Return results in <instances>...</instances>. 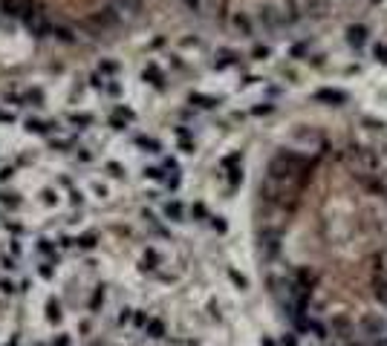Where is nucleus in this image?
<instances>
[{
  "label": "nucleus",
  "mask_w": 387,
  "mask_h": 346,
  "mask_svg": "<svg viewBox=\"0 0 387 346\" xmlns=\"http://www.w3.org/2000/svg\"><path fill=\"white\" fill-rule=\"evenodd\" d=\"M67 127H72L75 133H84V130L96 127V115H93L90 110H72V113H70V121H67Z\"/></svg>",
  "instance_id": "39448f33"
},
{
  "label": "nucleus",
  "mask_w": 387,
  "mask_h": 346,
  "mask_svg": "<svg viewBox=\"0 0 387 346\" xmlns=\"http://www.w3.org/2000/svg\"><path fill=\"white\" fill-rule=\"evenodd\" d=\"M35 251L44 257H61V237H38L35 240Z\"/></svg>",
  "instance_id": "0eeeda50"
},
{
  "label": "nucleus",
  "mask_w": 387,
  "mask_h": 346,
  "mask_svg": "<svg viewBox=\"0 0 387 346\" xmlns=\"http://www.w3.org/2000/svg\"><path fill=\"white\" fill-rule=\"evenodd\" d=\"M18 115H15V107L9 104H0V124H12Z\"/></svg>",
  "instance_id": "5701e85b"
},
{
  "label": "nucleus",
  "mask_w": 387,
  "mask_h": 346,
  "mask_svg": "<svg viewBox=\"0 0 387 346\" xmlns=\"http://www.w3.org/2000/svg\"><path fill=\"white\" fill-rule=\"evenodd\" d=\"M283 346H297L295 335H283Z\"/></svg>",
  "instance_id": "cd10ccee"
},
{
  "label": "nucleus",
  "mask_w": 387,
  "mask_h": 346,
  "mask_svg": "<svg viewBox=\"0 0 387 346\" xmlns=\"http://www.w3.org/2000/svg\"><path fill=\"white\" fill-rule=\"evenodd\" d=\"M263 346H278L275 340H269V337H263Z\"/></svg>",
  "instance_id": "2f4dec72"
},
{
  "label": "nucleus",
  "mask_w": 387,
  "mask_h": 346,
  "mask_svg": "<svg viewBox=\"0 0 387 346\" xmlns=\"http://www.w3.org/2000/svg\"><path fill=\"white\" fill-rule=\"evenodd\" d=\"M347 41H350V46H361L364 41H367V29L364 26H350L347 29Z\"/></svg>",
  "instance_id": "aec40b11"
},
{
  "label": "nucleus",
  "mask_w": 387,
  "mask_h": 346,
  "mask_svg": "<svg viewBox=\"0 0 387 346\" xmlns=\"http://www.w3.org/2000/svg\"><path fill=\"white\" fill-rule=\"evenodd\" d=\"M373 294H376L378 303H387V274L384 277H376V283H373Z\"/></svg>",
  "instance_id": "412c9836"
},
{
  "label": "nucleus",
  "mask_w": 387,
  "mask_h": 346,
  "mask_svg": "<svg viewBox=\"0 0 387 346\" xmlns=\"http://www.w3.org/2000/svg\"><path fill=\"white\" fill-rule=\"evenodd\" d=\"M188 3H191V6H194V9H197V6H199V0H188Z\"/></svg>",
  "instance_id": "473e14b6"
},
{
  "label": "nucleus",
  "mask_w": 387,
  "mask_h": 346,
  "mask_svg": "<svg viewBox=\"0 0 387 346\" xmlns=\"http://www.w3.org/2000/svg\"><path fill=\"white\" fill-rule=\"evenodd\" d=\"M41 205H46V208L61 205V191H58V187H44V191H41Z\"/></svg>",
  "instance_id": "6ab92c4d"
},
{
  "label": "nucleus",
  "mask_w": 387,
  "mask_h": 346,
  "mask_svg": "<svg viewBox=\"0 0 387 346\" xmlns=\"http://www.w3.org/2000/svg\"><path fill=\"white\" fill-rule=\"evenodd\" d=\"M266 55H269V49H263V46L260 49H254V58H266Z\"/></svg>",
  "instance_id": "c756f323"
},
{
  "label": "nucleus",
  "mask_w": 387,
  "mask_h": 346,
  "mask_svg": "<svg viewBox=\"0 0 387 346\" xmlns=\"http://www.w3.org/2000/svg\"><path fill=\"white\" fill-rule=\"evenodd\" d=\"M58 263H61V257H46L41 260L35 266V274L44 280V283H49V280H55V274H58Z\"/></svg>",
  "instance_id": "9b49d317"
},
{
  "label": "nucleus",
  "mask_w": 387,
  "mask_h": 346,
  "mask_svg": "<svg viewBox=\"0 0 387 346\" xmlns=\"http://www.w3.org/2000/svg\"><path fill=\"white\" fill-rule=\"evenodd\" d=\"M378 58V61H387V44H378L376 46V52H373Z\"/></svg>",
  "instance_id": "a878e982"
},
{
  "label": "nucleus",
  "mask_w": 387,
  "mask_h": 346,
  "mask_svg": "<svg viewBox=\"0 0 387 346\" xmlns=\"http://www.w3.org/2000/svg\"><path fill=\"white\" fill-rule=\"evenodd\" d=\"M142 81L144 84H147V87H153L156 89V92H162L165 87H168V78H165V70L162 67H159V64H147V67H144L142 70Z\"/></svg>",
  "instance_id": "7ed1b4c3"
},
{
  "label": "nucleus",
  "mask_w": 387,
  "mask_h": 346,
  "mask_svg": "<svg viewBox=\"0 0 387 346\" xmlns=\"http://www.w3.org/2000/svg\"><path fill=\"white\" fill-rule=\"evenodd\" d=\"M191 219H194V222H208V219H211V213H208V208L202 202H194V205H191Z\"/></svg>",
  "instance_id": "4be33fe9"
},
{
  "label": "nucleus",
  "mask_w": 387,
  "mask_h": 346,
  "mask_svg": "<svg viewBox=\"0 0 387 346\" xmlns=\"http://www.w3.org/2000/svg\"><path fill=\"white\" fill-rule=\"evenodd\" d=\"M99 234L96 231H81V234H75V251L78 254H90V251L99 248Z\"/></svg>",
  "instance_id": "1a4fd4ad"
},
{
  "label": "nucleus",
  "mask_w": 387,
  "mask_h": 346,
  "mask_svg": "<svg viewBox=\"0 0 387 346\" xmlns=\"http://www.w3.org/2000/svg\"><path fill=\"white\" fill-rule=\"evenodd\" d=\"M142 335L151 337V340H165V337H168V326H165L159 318H151L147 320V326L142 329Z\"/></svg>",
  "instance_id": "ddd939ff"
},
{
  "label": "nucleus",
  "mask_w": 387,
  "mask_h": 346,
  "mask_svg": "<svg viewBox=\"0 0 387 346\" xmlns=\"http://www.w3.org/2000/svg\"><path fill=\"white\" fill-rule=\"evenodd\" d=\"M133 144L139 147L142 153H147V156H162L165 153V144L159 142V139H153V136H133Z\"/></svg>",
  "instance_id": "6e6552de"
},
{
  "label": "nucleus",
  "mask_w": 387,
  "mask_h": 346,
  "mask_svg": "<svg viewBox=\"0 0 387 346\" xmlns=\"http://www.w3.org/2000/svg\"><path fill=\"white\" fill-rule=\"evenodd\" d=\"M240 64V55L234 52V49H217L214 52V67L217 70H231V67H237Z\"/></svg>",
  "instance_id": "f8f14e48"
},
{
  "label": "nucleus",
  "mask_w": 387,
  "mask_h": 346,
  "mask_svg": "<svg viewBox=\"0 0 387 346\" xmlns=\"http://www.w3.org/2000/svg\"><path fill=\"white\" fill-rule=\"evenodd\" d=\"M52 346H72V335L70 332H61V335L52 340Z\"/></svg>",
  "instance_id": "393cba45"
},
{
  "label": "nucleus",
  "mask_w": 387,
  "mask_h": 346,
  "mask_svg": "<svg viewBox=\"0 0 387 346\" xmlns=\"http://www.w3.org/2000/svg\"><path fill=\"white\" fill-rule=\"evenodd\" d=\"M208 225H211V228H214L217 234H225V231H228L225 219H223V216H214V213H211V219H208Z\"/></svg>",
  "instance_id": "b1692460"
},
{
  "label": "nucleus",
  "mask_w": 387,
  "mask_h": 346,
  "mask_svg": "<svg viewBox=\"0 0 387 346\" xmlns=\"http://www.w3.org/2000/svg\"><path fill=\"white\" fill-rule=\"evenodd\" d=\"M231 280H234L237 286H243V289H246V280H243V277H240V274H237V271H231Z\"/></svg>",
  "instance_id": "c85d7f7f"
},
{
  "label": "nucleus",
  "mask_w": 387,
  "mask_h": 346,
  "mask_svg": "<svg viewBox=\"0 0 387 346\" xmlns=\"http://www.w3.org/2000/svg\"><path fill=\"white\" fill-rule=\"evenodd\" d=\"M162 219L168 222V225H180V222H185V205H182L180 199H168V202H162Z\"/></svg>",
  "instance_id": "423d86ee"
},
{
  "label": "nucleus",
  "mask_w": 387,
  "mask_h": 346,
  "mask_svg": "<svg viewBox=\"0 0 387 346\" xmlns=\"http://www.w3.org/2000/svg\"><path fill=\"white\" fill-rule=\"evenodd\" d=\"M104 306H107V289H104V286H96V292H93L90 303H87V311H90V314H99Z\"/></svg>",
  "instance_id": "2eb2a0df"
},
{
  "label": "nucleus",
  "mask_w": 387,
  "mask_h": 346,
  "mask_svg": "<svg viewBox=\"0 0 387 346\" xmlns=\"http://www.w3.org/2000/svg\"><path fill=\"white\" fill-rule=\"evenodd\" d=\"M252 113H254V115H263V113H272V104H260V107H254Z\"/></svg>",
  "instance_id": "bb28decb"
},
{
  "label": "nucleus",
  "mask_w": 387,
  "mask_h": 346,
  "mask_svg": "<svg viewBox=\"0 0 387 346\" xmlns=\"http://www.w3.org/2000/svg\"><path fill=\"white\" fill-rule=\"evenodd\" d=\"M260 26L269 29V32H278V29L286 26V15L280 9H275V6H266V9L260 12Z\"/></svg>",
  "instance_id": "20e7f679"
},
{
  "label": "nucleus",
  "mask_w": 387,
  "mask_h": 346,
  "mask_svg": "<svg viewBox=\"0 0 387 346\" xmlns=\"http://www.w3.org/2000/svg\"><path fill=\"white\" fill-rule=\"evenodd\" d=\"M44 320L49 323V326H61L64 309H61V300H58V297H46V303H44Z\"/></svg>",
  "instance_id": "9d476101"
},
{
  "label": "nucleus",
  "mask_w": 387,
  "mask_h": 346,
  "mask_svg": "<svg viewBox=\"0 0 387 346\" xmlns=\"http://www.w3.org/2000/svg\"><path fill=\"white\" fill-rule=\"evenodd\" d=\"M3 346H20V337L15 335V337H12V340H9V343H3Z\"/></svg>",
  "instance_id": "7c9ffc66"
},
{
  "label": "nucleus",
  "mask_w": 387,
  "mask_h": 346,
  "mask_svg": "<svg viewBox=\"0 0 387 346\" xmlns=\"http://www.w3.org/2000/svg\"><path fill=\"white\" fill-rule=\"evenodd\" d=\"M165 268V254L159 248H153V245H147V248L142 251V257H139V271L142 274H151L156 277L159 271Z\"/></svg>",
  "instance_id": "f257e3e1"
},
{
  "label": "nucleus",
  "mask_w": 387,
  "mask_h": 346,
  "mask_svg": "<svg viewBox=\"0 0 387 346\" xmlns=\"http://www.w3.org/2000/svg\"><path fill=\"white\" fill-rule=\"evenodd\" d=\"M344 92H338V89H318L315 92V101H324V104H341L344 101Z\"/></svg>",
  "instance_id": "f3484780"
},
{
  "label": "nucleus",
  "mask_w": 387,
  "mask_h": 346,
  "mask_svg": "<svg viewBox=\"0 0 387 346\" xmlns=\"http://www.w3.org/2000/svg\"><path fill=\"white\" fill-rule=\"evenodd\" d=\"M188 104L194 107V110H214L220 101H217L214 96H205V92H191V96H188Z\"/></svg>",
  "instance_id": "4468645a"
},
{
  "label": "nucleus",
  "mask_w": 387,
  "mask_h": 346,
  "mask_svg": "<svg viewBox=\"0 0 387 346\" xmlns=\"http://www.w3.org/2000/svg\"><path fill=\"white\" fill-rule=\"evenodd\" d=\"M231 23H234V29L240 32V35H254V23H252V18L246 15V12H237L234 18H231Z\"/></svg>",
  "instance_id": "dca6fc26"
},
{
  "label": "nucleus",
  "mask_w": 387,
  "mask_h": 346,
  "mask_svg": "<svg viewBox=\"0 0 387 346\" xmlns=\"http://www.w3.org/2000/svg\"><path fill=\"white\" fill-rule=\"evenodd\" d=\"M101 170H104L110 179H122L125 176V165H122V162H113V159L101 162Z\"/></svg>",
  "instance_id": "a211bd4d"
},
{
  "label": "nucleus",
  "mask_w": 387,
  "mask_h": 346,
  "mask_svg": "<svg viewBox=\"0 0 387 346\" xmlns=\"http://www.w3.org/2000/svg\"><path fill=\"white\" fill-rule=\"evenodd\" d=\"M136 124V110L130 104H116L113 113H110V127L113 130H127V127Z\"/></svg>",
  "instance_id": "f03ea898"
}]
</instances>
